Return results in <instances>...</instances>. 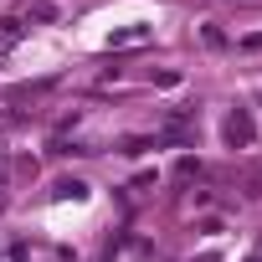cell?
Here are the masks:
<instances>
[{
    "instance_id": "6da1fadb",
    "label": "cell",
    "mask_w": 262,
    "mask_h": 262,
    "mask_svg": "<svg viewBox=\"0 0 262 262\" xmlns=\"http://www.w3.org/2000/svg\"><path fill=\"white\" fill-rule=\"evenodd\" d=\"M221 134H226V144H231V149H247V144H252V134H257V128H252V113H247V108H231Z\"/></svg>"
},
{
    "instance_id": "7a4b0ae2",
    "label": "cell",
    "mask_w": 262,
    "mask_h": 262,
    "mask_svg": "<svg viewBox=\"0 0 262 262\" xmlns=\"http://www.w3.org/2000/svg\"><path fill=\"white\" fill-rule=\"evenodd\" d=\"M52 195H57V201H88V180H57Z\"/></svg>"
},
{
    "instance_id": "3957f363",
    "label": "cell",
    "mask_w": 262,
    "mask_h": 262,
    "mask_svg": "<svg viewBox=\"0 0 262 262\" xmlns=\"http://www.w3.org/2000/svg\"><path fill=\"white\" fill-rule=\"evenodd\" d=\"M144 36H149V26H128V31H113L108 47H134V41H144Z\"/></svg>"
},
{
    "instance_id": "277c9868",
    "label": "cell",
    "mask_w": 262,
    "mask_h": 262,
    "mask_svg": "<svg viewBox=\"0 0 262 262\" xmlns=\"http://www.w3.org/2000/svg\"><path fill=\"white\" fill-rule=\"evenodd\" d=\"M247 195H262V170H252V175H247Z\"/></svg>"
},
{
    "instance_id": "5b68a950",
    "label": "cell",
    "mask_w": 262,
    "mask_h": 262,
    "mask_svg": "<svg viewBox=\"0 0 262 262\" xmlns=\"http://www.w3.org/2000/svg\"><path fill=\"white\" fill-rule=\"evenodd\" d=\"M242 47H247V52H262V31H257V36H247Z\"/></svg>"
}]
</instances>
